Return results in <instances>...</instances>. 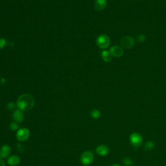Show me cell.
<instances>
[{
    "label": "cell",
    "mask_w": 166,
    "mask_h": 166,
    "mask_svg": "<svg viewBox=\"0 0 166 166\" xmlns=\"http://www.w3.org/2000/svg\"><path fill=\"white\" fill-rule=\"evenodd\" d=\"M90 116H91V117L93 119H99V117H101V112L99 111V110L94 109V110H92L91 111V112H90Z\"/></svg>",
    "instance_id": "9a60e30c"
},
{
    "label": "cell",
    "mask_w": 166,
    "mask_h": 166,
    "mask_svg": "<svg viewBox=\"0 0 166 166\" xmlns=\"http://www.w3.org/2000/svg\"><path fill=\"white\" fill-rule=\"evenodd\" d=\"M16 107H17L16 104L12 103V102H10L7 104H6V108H7V109L9 110H15Z\"/></svg>",
    "instance_id": "d6986e66"
},
{
    "label": "cell",
    "mask_w": 166,
    "mask_h": 166,
    "mask_svg": "<svg viewBox=\"0 0 166 166\" xmlns=\"http://www.w3.org/2000/svg\"><path fill=\"white\" fill-rule=\"evenodd\" d=\"M11 152V149L8 145H4L0 149V158L3 159L9 158Z\"/></svg>",
    "instance_id": "30bf717a"
},
{
    "label": "cell",
    "mask_w": 166,
    "mask_h": 166,
    "mask_svg": "<svg viewBox=\"0 0 166 166\" xmlns=\"http://www.w3.org/2000/svg\"><path fill=\"white\" fill-rule=\"evenodd\" d=\"M101 57L103 61L105 62H110L112 59V55H111L110 51L104 50L101 53Z\"/></svg>",
    "instance_id": "4fadbf2b"
},
{
    "label": "cell",
    "mask_w": 166,
    "mask_h": 166,
    "mask_svg": "<svg viewBox=\"0 0 166 166\" xmlns=\"http://www.w3.org/2000/svg\"><path fill=\"white\" fill-rule=\"evenodd\" d=\"M146 38H147V36H145V35L144 34H139L137 36L136 38V40L139 42V43H143L146 40Z\"/></svg>",
    "instance_id": "e0dca14e"
},
{
    "label": "cell",
    "mask_w": 166,
    "mask_h": 166,
    "mask_svg": "<svg viewBox=\"0 0 166 166\" xmlns=\"http://www.w3.org/2000/svg\"><path fill=\"white\" fill-rule=\"evenodd\" d=\"M96 44L100 49H107L110 44V37L104 34L98 36L96 39Z\"/></svg>",
    "instance_id": "7a4b0ae2"
},
{
    "label": "cell",
    "mask_w": 166,
    "mask_h": 166,
    "mask_svg": "<svg viewBox=\"0 0 166 166\" xmlns=\"http://www.w3.org/2000/svg\"><path fill=\"white\" fill-rule=\"evenodd\" d=\"M94 160V155L90 151H86L83 152L81 156V162L85 166H88Z\"/></svg>",
    "instance_id": "3957f363"
},
{
    "label": "cell",
    "mask_w": 166,
    "mask_h": 166,
    "mask_svg": "<svg viewBox=\"0 0 166 166\" xmlns=\"http://www.w3.org/2000/svg\"><path fill=\"white\" fill-rule=\"evenodd\" d=\"M110 166H121V165H119V164H114L111 165Z\"/></svg>",
    "instance_id": "7402d4cb"
},
{
    "label": "cell",
    "mask_w": 166,
    "mask_h": 166,
    "mask_svg": "<svg viewBox=\"0 0 166 166\" xmlns=\"http://www.w3.org/2000/svg\"><path fill=\"white\" fill-rule=\"evenodd\" d=\"M6 45V40L5 38H0V49L4 48Z\"/></svg>",
    "instance_id": "ffe728a7"
},
{
    "label": "cell",
    "mask_w": 166,
    "mask_h": 166,
    "mask_svg": "<svg viewBox=\"0 0 166 166\" xmlns=\"http://www.w3.org/2000/svg\"><path fill=\"white\" fill-rule=\"evenodd\" d=\"M12 119L14 121L18 123H20L23 121L24 115L23 111L19 109H16L14 111L12 114Z\"/></svg>",
    "instance_id": "9c48e42d"
},
{
    "label": "cell",
    "mask_w": 166,
    "mask_h": 166,
    "mask_svg": "<svg viewBox=\"0 0 166 166\" xmlns=\"http://www.w3.org/2000/svg\"><path fill=\"white\" fill-rule=\"evenodd\" d=\"M123 164L125 166H131L133 165V160L129 157H125L123 159Z\"/></svg>",
    "instance_id": "2e32d148"
},
{
    "label": "cell",
    "mask_w": 166,
    "mask_h": 166,
    "mask_svg": "<svg viewBox=\"0 0 166 166\" xmlns=\"http://www.w3.org/2000/svg\"><path fill=\"white\" fill-rule=\"evenodd\" d=\"M7 163L11 166H16L20 163V158L16 155L10 156L7 159Z\"/></svg>",
    "instance_id": "7c38bea8"
},
{
    "label": "cell",
    "mask_w": 166,
    "mask_h": 166,
    "mask_svg": "<svg viewBox=\"0 0 166 166\" xmlns=\"http://www.w3.org/2000/svg\"><path fill=\"white\" fill-rule=\"evenodd\" d=\"M110 52L112 57H120L123 55V49L119 45H114L112 46L110 48Z\"/></svg>",
    "instance_id": "52a82bcc"
},
{
    "label": "cell",
    "mask_w": 166,
    "mask_h": 166,
    "mask_svg": "<svg viewBox=\"0 0 166 166\" xmlns=\"http://www.w3.org/2000/svg\"><path fill=\"white\" fill-rule=\"evenodd\" d=\"M30 136V131L27 128H22L17 130L16 139L19 142L27 141Z\"/></svg>",
    "instance_id": "5b68a950"
},
{
    "label": "cell",
    "mask_w": 166,
    "mask_h": 166,
    "mask_svg": "<svg viewBox=\"0 0 166 166\" xmlns=\"http://www.w3.org/2000/svg\"><path fill=\"white\" fill-rule=\"evenodd\" d=\"M120 44L123 49H131L134 45V39L130 36H125L121 39Z\"/></svg>",
    "instance_id": "8992f818"
},
{
    "label": "cell",
    "mask_w": 166,
    "mask_h": 166,
    "mask_svg": "<svg viewBox=\"0 0 166 166\" xmlns=\"http://www.w3.org/2000/svg\"><path fill=\"white\" fill-rule=\"evenodd\" d=\"M155 143L152 142V141H147V142H146L145 144H144V146H143V149L145 150V151H152V149H153L155 148Z\"/></svg>",
    "instance_id": "5bb4252c"
},
{
    "label": "cell",
    "mask_w": 166,
    "mask_h": 166,
    "mask_svg": "<svg viewBox=\"0 0 166 166\" xmlns=\"http://www.w3.org/2000/svg\"><path fill=\"white\" fill-rule=\"evenodd\" d=\"M35 99L32 95L25 94L18 97L16 101V105L18 109L23 112H26L32 109L35 105Z\"/></svg>",
    "instance_id": "6da1fadb"
},
{
    "label": "cell",
    "mask_w": 166,
    "mask_h": 166,
    "mask_svg": "<svg viewBox=\"0 0 166 166\" xmlns=\"http://www.w3.org/2000/svg\"><path fill=\"white\" fill-rule=\"evenodd\" d=\"M9 127H10V129L12 131H15V130H17L19 128V125H18V123L14 121V122H12L10 124V126H9Z\"/></svg>",
    "instance_id": "ac0fdd59"
},
{
    "label": "cell",
    "mask_w": 166,
    "mask_h": 166,
    "mask_svg": "<svg viewBox=\"0 0 166 166\" xmlns=\"http://www.w3.org/2000/svg\"><path fill=\"white\" fill-rule=\"evenodd\" d=\"M129 142L134 147H139L143 143V137L138 132H133L129 136Z\"/></svg>",
    "instance_id": "277c9868"
},
{
    "label": "cell",
    "mask_w": 166,
    "mask_h": 166,
    "mask_svg": "<svg viewBox=\"0 0 166 166\" xmlns=\"http://www.w3.org/2000/svg\"><path fill=\"white\" fill-rule=\"evenodd\" d=\"M0 166H5V162L3 160V159L0 158Z\"/></svg>",
    "instance_id": "44dd1931"
},
{
    "label": "cell",
    "mask_w": 166,
    "mask_h": 166,
    "mask_svg": "<svg viewBox=\"0 0 166 166\" xmlns=\"http://www.w3.org/2000/svg\"><path fill=\"white\" fill-rule=\"evenodd\" d=\"M107 5V0H96L94 6L95 9L97 11H101L104 10Z\"/></svg>",
    "instance_id": "8fae6325"
},
{
    "label": "cell",
    "mask_w": 166,
    "mask_h": 166,
    "mask_svg": "<svg viewBox=\"0 0 166 166\" xmlns=\"http://www.w3.org/2000/svg\"><path fill=\"white\" fill-rule=\"evenodd\" d=\"M96 151L98 155L101 156H105L109 155L110 150L109 148L108 147V146L101 144L97 146L96 149Z\"/></svg>",
    "instance_id": "ba28073f"
}]
</instances>
